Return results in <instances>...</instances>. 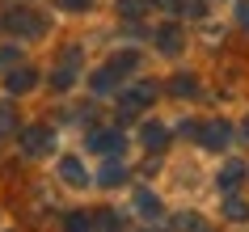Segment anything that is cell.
<instances>
[{
  "instance_id": "obj_28",
  "label": "cell",
  "mask_w": 249,
  "mask_h": 232,
  "mask_svg": "<svg viewBox=\"0 0 249 232\" xmlns=\"http://www.w3.org/2000/svg\"><path fill=\"white\" fill-rule=\"evenodd\" d=\"M152 4H157V9H178L182 0H152Z\"/></svg>"
},
{
  "instance_id": "obj_12",
  "label": "cell",
  "mask_w": 249,
  "mask_h": 232,
  "mask_svg": "<svg viewBox=\"0 0 249 232\" xmlns=\"http://www.w3.org/2000/svg\"><path fill=\"white\" fill-rule=\"evenodd\" d=\"M224 219H236V224L249 219V203H245V198H236V194H228V198H224Z\"/></svg>"
},
{
  "instance_id": "obj_2",
  "label": "cell",
  "mask_w": 249,
  "mask_h": 232,
  "mask_svg": "<svg viewBox=\"0 0 249 232\" xmlns=\"http://www.w3.org/2000/svg\"><path fill=\"white\" fill-rule=\"evenodd\" d=\"M89 148H93V152H106V156H123L127 140H123V131H118V127H110V131H93Z\"/></svg>"
},
{
  "instance_id": "obj_27",
  "label": "cell",
  "mask_w": 249,
  "mask_h": 232,
  "mask_svg": "<svg viewBox=\"0 0 249 232\" xmlns=\"http://www.w3.org/2000/svg\"><path fill=\"white\" fill-rule=\"evenodd\" d=\"M64 9H89V0H59Z\"/></svg>"
},
{
  "instance_id": "obj_7",
  "label": "cell",
  "mask_w": 249,
  "mask_h": 232,
  "mask_svg": "<svg viewBox=\"0 0 249 232\" xmlns=\"http://www.w3.org/2000/svg\"><path fill=\"white\" fill-rule=\"evenodd\" d=\"M241 181H245V165H241V161H228V165L220 169V190H224V194H232Z\"/></svg>"
},
{
  "instance_id": "obj_23",
  "label": "cell",
  "mask_w": 249,
  "mask_h": 232,
  "mask_svg": "<svg viewBox=\"0 0 249 232\" xmlns=\"http://www.w3.org/2000/svg\"><path fill=\"white\" fill-rule=\"evenodd\" d=\"M17 59H21V51H17V47H0V68H13Z\"/></svg>"
},
{
  "instance_id": "obj_26",
  "label": "cell",
  "mask_w": 249,
  "mask_h": 232,
  "mask_svg": "<svg viewBox=\"0 0 249 232\" xmlns=\"http://www.w3.org/2000/svg\"><path fill=\"white\" fill-rule=\"evenodd\" d=\"M236 21H241V30H249V0L236 4Z\"/></svg>"
},
{
  "instance_id": "obj_22",
  "label": "cell",
  "mask_w": 249,
  "mask_h": 232,
  "mask_svg": "<svg viewBox=\"0 0 249 232\" xmlns=\"http://www.w3.org/2000/svg\"><path fill=\"white\" fill-rule=\"evenodd\" d=\"M17 127V114H13V106H0V131H13Z\"/></svg>"
},
{
  "instance_id": "obj_3",
  "label": "cell",
  "mask_w": 249,
  "mask_h": 232,
  "mask_svg": "<svg viewBox=\"0 0 249 232\" xmlns=\"http://www.w3.org/2000/svg\"><path fill=\"white\" fill-rule=\"evenodd\" d=\"M152 97H157V85L140 80V85H131V89H123V110H127V114H135V110L152 106Z\"/></svg>"
},
{
  "instance_id": "obj_1",
  "label": "cell",
  "mask_w": 249,
  "mask_h": 232,
  "mask_svg": "<svg viewBox=\"0 0 249 232\" xmlns=\"http://www.w3.org/2000/svg\"><path fill=\"white\" fill-rule=\"evenodd\" d=\"M55 148V131L51 127H26L21 131V152L26 156H42Z\"/></svg>"
},
{
  "instance_id": "obj_19",
  "label": "cell",
  "mask_w": 249,
  "mask_h": 232,
  "mask_svg": "<svg viewBox=\"0 0 249 232\" xmlns=\"http://www.w3.org/2000/svg\"><path fill=\"white\" fill-rule=\"evenodd\" d=\"M97 232H123V219H118L114 211H102V215H97Z\"/></svg>"
},
{
  "instance_id": "obj_8",
  "label": "cell",
  "mask_w": 249,
  "mask_h": 232,
  "mask_svg": "<svg viewBox=\"0 0 249 232\" xmlns=\"http://www.w3.org/2000/svg\"><path fill=\"white\" fill-rule=\"evenodd\" d=\"M59 178L72 181V186H85V181H89V173H85V165H80V161L64 156V161H59Z\"/></svg>"
},
{
  "instance_id": "obj_15",
  "label": "cell",
  "mask_w": 249,
  "mask_h": 232,
  "mask_svg": "<svg viewBox=\"0 0 249 232\" xmlns=\"http://www.w3.org/2000/svg\"><path fill=\"white\" fill-rule=\"evenodd\" d=\"M169 93H173V97H195V93H198V80L195 76H173L169 80Z\"/></svg>"
},
{
  "instance_id": "obj_20",
  "label": "cell",
  "mask_w": 249,
  "mask_h": 232,
  "mask_svg": "<svg viewBox=\"0 0 249 232\" xmlns=\"http://www.w3.org/2000/svg\"><path fill=\"white\" fill-rule=\"evenodd\" d=\"M178 9H182L186 17H203V13H207V0H182Z\"/></svg>"
},
{
  "instance_id": "obj_18",
  "label": "cell",
  "mask_w": 249,
  "mask_h": 232,
  "mask_svg": "<svg viewBox=\"0 0 249 232\" xmlns=\"http://www.w3.org/2000/svg\"><path fill=\"white\" fill-rule=\"evenodd\" d=\"M144 4H148V0H118V13L127 17V21H135V17L144 13Z\"/></svg>"
},
{
  "instance_id": "obj_11",
  "label": "cell",
  "mask_w": 249,
  "mask_h": 232,
  "mask_svg": "<svg viewBox=\"0 0 249 232\" xmlns=\"http://www.w3.org/2000/svg\"><path fill=\"white\" fill-rule=\"evenodd\" d=\"M144 143L152 148V152H160V148L169 143V131L160 127V123H148V127H144Z\"/></svg>"
},
{
  "instance_id": "obj_6",
  "label": "cell",
  "mask_w": 249,
  "mask_h": 232,
  "mask_svg": "<svg viewBox=\"0 0 249 232\" xmlns=\"http://www.w3.org/2000/svg\"><path fill=\"white\" fill-rule=\"evenodd\" d=\"M34 85H38V72H30V68H17V72H9V80H4V89L13 93V97L30 93Z\"/></svg>"
},
{
  "instance_id": "obj_17",
  "label": "cell",
  "mask_w": 249,
  "mask_h": 232,
  "mask_svg": "<svg viewBox=\"0 0 249 232\" xmlns=\"http://www.w3.org/2000/svg\"><path fill=\"white\" fill-rule=\"evenodd\" d=\"M72 76H76V64H64V68H59V72H55V76H51V85H55V89H59V93H64L68 85H72Z\"/></svg>"
},
{
  "instance_id": "obj_10",
  "label": "cell",
  "mask_w": 249,
  "mask_h": 232,
  "mask_svg": "<svg viewBox=\"0 0 249 232\" xmlns=\"http://www.w3.org/2000/svg\"><path fill=\"white\" fill-rule=\"evenodd\" d=\"M118 181H127V165L123 161H106V169H102V186H118Z\"/></svg>"
},
{
  "instance_id": "obj_14",
  "label": "cell",
  "mask_w": 249,
  "mask_h": 232,
  "mask_svg": "<svg viewBox=\"0 0 249 232\" xmlns=\"http://www.w3.org/2000/svg\"><path fill=\"white\" fill-rule=\"evenodd\" d=\"M114 85H118V76L110 72V68H102V72H93V93H97V97H106V93H114Z\"/></svg>"
},
{
  "instance_id": "obj_9",
  "label": "cell",
  "mask_w": 249,
  "mask_h": 232,
  "mask_svg": "<svg viewBox=\"0 0 249 232\" xmlns=\"http://www.w3.org/2000/svg\"><path fill=\"white\" fill-rule=\"evenodd\" d=\"M157 47H160L165 55H178V51H182V30H178V26H165V30L157 34Z\"/></svg>"
},
{
  "instance_id": "obj_16",
  "label": "cell",
  "mask_w": 249,
  "mask_h": 232,
  "mask_svg": "<svg viewBox=\"0 0 249 232\" xmlns=\"http://www.w3.org/2000/svg\"><path fill=\"white\" fill-rule=\"evenodd\" d=\"M135 207H140V215H160V198L148 190H135Z\"/></svg>"
},
{
  "instance_id": "obj_25",
  "label": "cell",
  "mask_w": 249,
  "mask_h": 232,
  "mask_svg": "<svg viewBox=\"0 0 249 232\" xmlns=\"http://www.w3.org/2000/svg\"><path fill=\"white\" fill-rule=\"evenodd\" d=\"M178 135H186V140H190V135H198V123H195V118H186V123H178Z\"/></svg>"
},
{
  "instance_id": "obj_24",
  "label": "cell",
  "mask_w": 249,
  "mask_h": 232,
  "mask_svg": "<svg viewBox=\"0 0 249 232\" xmlns=\"http://www.w3.org/2000/svg\"><path fill=\"white\" fill-rule=\"evenodd\" d=\"M68 232H89V215H68Z\"/></svg>"
},
{
  "instance_id": "obj_13",
  "label": "cell",
  "mask_w": 249,
  "mask_h": 232,
  "mask_svg": "<svg viewBox=\"0 0 249 232\" xmlns=\"http://www.w3.org/2000/svg\"><path fill=\"white\" fill-rule=\"evenodd\" d=\"M135 68H140V55H135V51H123V55H114L110 72H114V76H127V72H135Z\"/></svg>"
},
{
  "instance_id": "obj_4",
  "label": "cell",
  "mask_w": 249,
  "mask_h": 232,
  "mask_svg": "<svg viewBox=\"0 0 249 232\" xmlns=\"http://www.w3.org/2000/svg\"><path fill=\"white\" fill-rule=\"evenodd\" d=\"M198 140H203V148L220 152V148H228V140H232V127H228V123H203V127H198Z\"/></svg>"
},
{
  "instance_id": "obj_21",
  "label": "cell",
  "mask_w": 249,
  "mask_h": 232,
  "mask_svg": "<svg viewBox=\"0 0 249 232\" xmlns=\"http://www.w3.org/2000/svg\"><path fill=\"white\" fill-rule=\"evenodd\" d=\"M173 224H178L182 232H203V219H198V215H178Z\"/></svg>"
},
{
  "instance_id": "obj_5",
  "label": "cell",
  "mask_w": 249,
  "mask_h": 232,
  "mask_svg": "<svg viewBox=\"0 0 249 232\" xmlns=\"http://www.w3.org/2000/svg\"><path fill=\"white\" fill-rule=\"evenodd\" d=\"M4 26L13 30V34H30V38H38V34H42V17L26 13V9H17V13L4 17Z\"/></svg>"
},
{
  "instance_id": "obj_29",
  "label": "cell",
  "mask_w": 249,
  "mask_h": 232,
  "mask_svg": "<svg viewBox=\"0 0 249 232\" xmlns=\"http://www.w3.org/2000/svg\"><path fill=\"white\" fill-rule=\"evenodd\" d=\"M245 135H249V123H245Z\"/></svg>"
}]
</instances>
